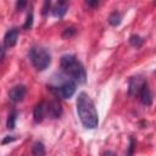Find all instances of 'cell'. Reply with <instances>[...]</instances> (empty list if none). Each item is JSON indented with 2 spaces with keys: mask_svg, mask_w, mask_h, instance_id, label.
<instances>
[{
  "mask_svg": "<svg viewBox=\"0 0 156 156\" xmlns=\"http://www.w3.org/2000/svg\"><path fill=\"white\" fill-rule=\"evenodd\" d=\"M134 146H135V141H134V139L130 136V138H129V146H128V152H127V156H132V155H133Z\"/></svg>",
  "mask_w": 156,
  "mask_h": 156,
  "instance_id": "ac0fdd59",
  "label": "cell"
},
{
  "mask_svg": "<svg viewBox=\"0 0 156 156\" xmlns=\"http://www.w3.org/2000/svg\"><path fill=\"white\" fill-rule=\"evenodd\" d=\"M29 60L32 62V65L38 69V71H44L49 67L50 62H51V56L49 54V51L43 48V46H33L30 48L29 52H28Z\"/></svg>",
  "mask_w": 156,
  "mask_h": 156,
  "instance_id": "3957f363",
  "label": "cell"
},
{
  "mask_svg": "<svg viewBox=\"0 0 156 156\" xmlns=\"http://www.w3.org/2000/svg\"><path fill=\"white\" fill-rule=\"evenodd\" d=\"M4 57H5V48L0 45V62L4 60Z\"/></svg>",
  "mask_w": 156,
  "mask_h": 156,
  "instance_id": "7402d4cb",
  "label": "cell"
},
{
  "mask_svg": "<svg viewBox=\"0 0 156 156\" xmlns=\"http://www.w3.org/2000/svg\"><path fill=\"white\" fill-rule=\"evenodd\" d=\"M26 5H27V1H23V0L17 1V2H16V9H17V10H22Z\"/></svg>",
  "mask_w": 156,
  "mask_h": 156,
  "instance_id": "d6986e66",
  "label": "cell"
},
{
  "mask_svg": "<svg viewBox=\"0 0 156 156\" xmlns=\"http://www.w3.org/2000/svg\"><path fill=\"white\" fill-rule=\"evenodd\" d=\"M16 138H13V136H7V138H5L4 140H2V144H6V143H10V141H13Z\"/></svg>",
  "mask_w": 156,
  "mask_h": 156,
  "instance_id": "603a6c76",
  "label": "cell"
},
{
  "mask_svg": "<svg viewBox=\"0 0 156 156\" xmlns=\"http://www.w3.org/2000/svg\"><path fill=\"white\" fill-rule=\"evenodd\" d=\"M18 39V29L11 28L4 35V48H12L16 45Z\"/></svg>",
  "mask_w": 156,
  "mask_h": 156,
  "instance_id": "52a82bcc",
  "label": "cell"
},
{
  "mask_svg": "<svg viewBox=\"0 0 156 156\" xmlns=\"http://www.w3.org/2000/svg\"><path fill=\"white\" fill-rule=\"evenodd\" d=\"M48 115V108H46V102L45 101H40L39 104L35 105L34 110H33V117H34V122L39 123L41 122L45 116Z\"/></svg>",
  "mask_w": 156,
  "mask_h": 156,
  "instance_id": "ba28073f",
  "label": "cell"
},
{
  "mask_svg": "<svg viewBox=\"0 0 156 156\" xmlns=\"http://www.w3.org/2000/svg\"><path fill=\"white\" fill-rule=\"evenodd\" d=\"M77 113L82 124L88 129H94L99 124V116L93 100L84 91L77 98Z\"/></svg>",
  "mask_w": 156,
  "mask_h": 156,
  "instance_id": "6da1fadb",
  "label": "cell"
},
{
  "mask_svg": "<svg viewBox=\"0 0 156 156\" xmlns=\"http://www.w3.org/2000/svg\"><path fill=\"white\" fill-rule=\"evenodd\" d=\"M32 24H33V11L30 10L27 15V18H26V22L23 24V29H30L32 28Z\"/></svg>",
  "mask_w": 156,
  "mask_h": 156,
  "instance_id": "2e32d148",
  "label": "cell"
},
{
  "mask_svg": "<svg viewBox=\"0 0 156 156\" xmlns=\"http://www.w3.org/2000/svg\"><path fill=\"white\" fill-rule=\"evenodd\" d=\"M45 146L41 141H35L32 146V155L33 156H45Z\"/></svg>",
  "mask_w": 156,
  "mask_h": 156,
  "instance_id": "7c38bea8",
  "label": "cell"
},
{
  "mask_svg": "<svg viewBox=\"0 0 156 156\" xmlns=\"http://www.w3.org/2000/svg\"><path fill=\"white\" fill-rule=\"evenodd\" d=\"M46 108H48V115L51 118H58L62 115V107L57 100H51L46 102Z\"/></svg>",
  "mask_w": 156,
  "mask_h": 156,
  "instance_id": "9c48e42d",
  "label": "cell"
},
{
  "mask_svg": "<svg viewBox=\"0 0 156 156\" xmlns=\"http://www.w3.org/2000/svg\"><path fill=\"white\" fill-rule=\"evenodd\" d=\"M138 94H139L140 101H141L144 105L150 106V105L152 104V94H151V90H150V88H149L147 82H144V84L140 87Z\"/></svg>",
  "mask_w": 156,
  "mask_h": 156,
  "instance_id": "8992f818",
  "label": "cell"
},
{
  "mask_svg": "<svg viewBox=\"0 0 156 156\" xmlns=\"http://www.w3.org/2000/svg\"><path fill=\"white\" fill-rule=\"evenodd\" d=\"M50 5H51V2H50V1H45V2H44L43 15H46V13H48V11H49V9H50Z\"/></svg>",
  "mask_w": 156,
  "mask_h": 156,
  "instance_id": "ffe728a7",
  "label": "cell"
},
{
  "mask_svg": "<svg viewBox=\"0 0 156 156\" xmlns=\"http://www.w3.org/2000/svg\"><path fill=\"white\" fill-rule=\"evenodd\" d=\"M67 9H68V6H67V2L66 1H58L54 6V9H52V15L55 17H57V18H62L66 15Z\"/></svg>",
  "mask_w": 156,
  "mask_h": 156,
  "instance_id": "8fae6325",
  "label": "cell"
},
{
  "mask_svg": "<svg viewBox=\"0 0 156 156\" xmlns=\"http://www.w3.org/2000/svg\"><path fill=\"white\" fill-rule=\"evenodd\" d=\"M85 4H87L88 6L94 7V6H98V5H99V1H98V0H94V1H91V0H87Z\"/></svg>",
  "mask_w": 156,
  "mask_h": 156,
  "instance_id": "44dd1931",
  "label": "cell"
},
{
  "mask_svg": "<svg viewBox=\"0 0 156 156\" xmlns=\"http://www.w3.org/2000/svg\"><path fill=\"white\" fill-rule=\"evenodd\" d=\"M144 82L145 80L140 79V77H133V78H130V80H129V90H128L129 95H135L139 91L140 87L144 84Z\"/></svg>",
  "mask_w": 156,
  "mask_h": 156,
  "instance_id": "30bf717a",
  "label": "cell"
},
{
  "mask_svg": "<svg viewBox=\"0 0 156 156\" xmlns=\"http://www.w3.org/2000/svg\"><path fill=\"white\" fill-rule=\"evenodd\" d=\"M143 43H144V40H143V38H141L140 35L133 34V35H130V38H129V44H130L132 46L140 48V46L143 45Z\"/></svg>",
  "mask_w": 156,
  "mask_h": 156,
  "instance_id": "9a60e30c",
  "label": "cell"
},
{
  "mask_svg": "<svg viewBox=\"0 0 156 156\" xmlns=\"http://www.w3.org/2000/svg\"><path fill=\"white\" fill-rule=\"evenodd\" d=\"M26 93H27V89H26L24 85H16V87L10 89L9 98L13 104H17V102H21L24 99Z\"/></svg>",
  "mask_w": 156,
  "mask_h": 156,
  "instance_id": "5b68a950",
  "label": "cell"
},
{
  "mask_svg": "<svg viewBox=\"0 0 156 156\" xmlns=\"http://www.w3.org/2000/svg\"><path fill=\"white\" fill-rule=\"evenodd\" d=\"M48 87H49V89H50L57 98H61V99H69V98L76 93L77 84H76V82L72 80L69 77H66V79H62L60 83L49 84Z\"/></svg>",
  "mask_w": 156,
  "mask_h": 156,
  "instance_id": "277c9868",
  "label": "cell"
},
{
  "mask_svg": "<svg viewBox=\"0 0 156 156\" xmlns=\"http://www.w3.org/2000/svg\"><path fill=\"white\" fill-rule=\"evenodd\" d=\"M16 119H17V111L13 110V111H11V113L7 117V122H6L7 129H10V130L15 129V127H16Z\"/></svg>",
  "mask_w": 156,
  "mask_h": 156,
  "instance_id": "4fadbf2b",
  "label": "cell"
},
{
  "mask_svg": "<svg viewBox=\"0 0 156 156\" xmlns=\"http://www.w3.org/2000/svg\"><path fill=\"white\" fill-rule=\"evenodd\" d=\"M60 66L63 71V73L69 77L72 80L76 82V84H83L87 80V72L82 62L71 54H66L60 60Z\"/></svg>",
  "mask_w": 156,
  "mask_h": 156,
  "instance_id": "7a4b0ae2",
  "label": "cell"
},
{
  "mask_svg": "<svg viewBox=\"0 0 156 156\" xmlns=\"http://www.w3.org/2000/svg\"><path fill=\"white\" fill-rule=\"evenodd\" d=\"M102 156H116V155H115V152H112V151H105V152L102 154Z\"/></svg>",
  "mask_w": 156,
  "mask_h": 156,
  "instance_id": "cb8c5ba5",
  "label": "cell"
},
{
  "mask_svg": "<svg viewBox=\"0 0 156 156\" xmlns=\"http://www.w3.org/2000/svg\"><path fill=\"white\" fill-rule=\"evenodd\" d=\"M121 21H122V16H121V13L119 12H117V11H115V12H112L110 16H108V23L111 24V26H118L119 23H121Z\"/></svg>",
  "mask_w": 156,
  "mask_h": 156,
  "instance_id": "5bb4252c",
  "label": "cell"
},
{
  "mask_svg": "<svg viewBox=\"0 0 156 156\" xmlns=\"http://www.w3.org/2000/svg\"><path fill=\"white\" fill-rule=\"evenodd\" d=\"M76 28L73 27H68V28H65V30L62 32V38H71L76 34Z\"/></svg>",
  "mask_w": 156,
  "mask_h": 156,
  "instance_id": "e0dca14e",
  "label": "cell"
}]
</instances>
